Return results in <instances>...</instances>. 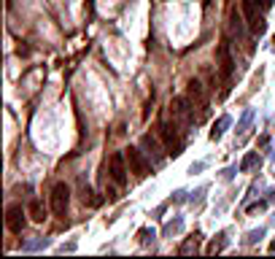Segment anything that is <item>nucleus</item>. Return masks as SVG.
Instances as JSON below:
<instances>
[{"label":"nucleus","mask_w":275,"mask_h":259,"mask_svg":"<svg viewBox=\"0 0 275 259\" xmlns=\"http://www.w3.org/2000/svg\"><path fill=\"white\" fill-rule=\"evenodd\" d=\"M159 141L165 143V151L170 157H181L184 154V146H186V141H184V127L176 122V119H162L159 122Z\"/></svg>","instance_id":"nucleus-1"},{"label":"nucleus","mask_w":275,"mask_h":259,"mask_svg":"<svg viewBox=\"0 0 275 259\" xmlns=\"http://www.w3.org/2000/svg\"><path fill=\"white\" fill-rule=\"evenodd\" d=\"M170 111H173V119L181 124V127H192V124L200 122V114H194V103L186 97H173L170 103Z\"/></svg>","instance_id":"nucleus-2"},{"label":"nucleus","mask_w":275,"mask_h":259,"mask_svg":"<svg viewBox=\"0 0 275 259\" xmlns=\"http://www.w3.org/2000/svg\"><path fill=\"white\" fill-rule=\"evenodd\" d=\"M262 5H259V0H243V14L248 19V27H251L254 35H265V30H267V22H265V14H262Z\"/></svg>","instance_id":"nucleus-3"},{"label":"nucleus","mask_w":275,"mask_h":259,"mask_svg":"<svg viewBox=\"0 0 275 259\" xmlns=\"http://www.w3.org/2000/svg\"><path fill=\"white\" fill-rule=\"evenodd\" d=\"M127 159H130V168H132V173H135L138 178L149 176V173L154 170V162L146 157L143 149H138V146H130V149H127Z\"/></svg>","instance_id":"nucleus-4"},{"label":"nucleus","mask_w":275,"mask_h":259,"mask_svg":"<svg viewBox=\"0 0 275 259\" xmlns=\"http://www.w3.org/2000/svg\"><path fill=\"white\" fill-rule=\"evenodd\" d=\"M68 205H70V187L68 184H54V189H51V211L57 216H65Z\"/></svg>","instance_id":"nucleus-5"},{"label":"nucleus","mask_w":275,"mask_h":259,"mask_svg":"<svg viewBox=\"0 0 275 259\" xmlns=\"http://www.w3.org/2000/svg\"><path fill=\"white\" fill-rule=\"evenodd\" d=\"M124 157L122 151H116V154H111L108 159V170H111V181L116 184V187H124L127 184V168H124Z\"/></svg>","instance_id":"nucleus-6"},{"label":"nucleus","mask_w":275,"mask_h":259,"mask_svg":"<svg viewBox=\"0 0 275 259\" xmlns=\"http://www.w3.org/2000/svg\"><path fill=\"white\" fill-rule=\"evenodd\" d=\"M165 146V143H162ZM162 146H159V141L154 135H143L140 138V149L146 151V157L154 162V168H159V165L165 162V154H162Z\"/></svg>","instance_id":"nucleus-7"},{"label":"nucleus","mask_w":275,"mask_h":259,"mask_svg":"<svg viewBox=\"0 0 275 259\" xmlns=\"http://www.w3.org/2000/svg\"><path fill=\"white\" fill-rule=\"evenodd\" d=\"M189 100L197 103V114H200V119H203L208 114V95H205V86L200 84L197 78L189 81Z\"/></svg>","instance_id":"nucleus-8"},{"label":"nucleus","mask_w":275,"mask_h":259,"mask_svg":"<svg viewBox=\"0 0 275 259\" xmlns=\"http://www.w3.org/2000/svg\"><path fill=\"white\" fill-rule=\"evenodd\" d=\"M27 211L22 208V205H11L8 211H5V227H8L11 232H22L24 224H27Z\"/></svg>","instance_id":"nucleus-9"},{"label":"nucleus","mask_w":275,"mask_h":259,"mask_svg":"<svg viewBox=\"0 0 275 259\" xmlns=\"http://www.w3.org/2000/svg\"><path fill=\"white\" fill-rule=\"evenodd\" d=\"M219 70H221V76L230 81L232 78V70H235V59L230 54V41H221L219 43Z\"/></svg>","instance_id":"nucleus-10"},{"label":"nucleus","mask_w":275,"mask_h":259,"mask_svg":"<svg viewBox=\"0 0 275 259\" xmlns=\"http://www.w3.org/2000/svg\"><path fill=\"white\" fill-rule=\"evenodd\" d=\"M230 124H232V119L227 116V114H221L216 119V124H213V130H211V141H221V135L230 130Z\"/></svg>","instance_id":"nucleus-11"},{"label":"nucleus","mask_w":275,"mask_h":259,"mask_svg":"<svg viewBox=\"0 0 275 259\" xmlns=\"http://www.w3.org/2000/svg\"><path fill=\"white\" fill-rule=\"evenodd\" d=\"M259 165H262V157H259V151H248V154L243 157V162H240V173H248V170L259 168Z\"/></svg>","instance_id":"nucleus-12"},{"label":"nucleus","mask_w":275,"mask_h":259,"mask_svg":"<svg viewBox=\"0 0 275 259\" xmlns=\"http://www.w3.org/2000/svg\"><path fill=\"white\" fill-rule=\"evenodd\" d=\"M254 114H257L254 108L243 111V116H240V122H238V130H235L238 135H246V132H248V127H251V122H254Z\"/></svg>","instance_id":"nucleus-13"},{"label":"nucleus","mask_w":275,"mask_h":259,"mask_svg":"<svg viewBox=\"0 0 275 259\" xmlns=\"http://www.w3.org/2000/svg\"><path fill=\"white\" fill-rule=\"evenodd\" d=\"M181 230H184V219L176 216V219H170V222L162 227V235H165V238H173V235H178Z\"/></svg>","instance_id":"nucleus-14"},{"label":"nucleus","mask_w":275,"mask_h":259,"mask_svg":"<svg viewBox=\"0 0 275 259\" xmlns=\"http://www.w3.org/2000/svg\"><path fill=\"white\" fill-rule=\"evenodd\" d=\"M27 214H30L32 222H38V224H41L43 219H46V211H43L41 200H32V203H30V208H27Z\"/></svg>","instance_id":"nucleus-15"},{"label":"nucleus","mask_w":275,"mask_h":259,"mask_svg":"<svg viewBox=\"0 0 275 259\" xmlns=\"http://www.w3.org/2000/svg\"><path fill=\"white\" fill-rule=\"evenodd\" d=\"M49 241L46 238H32V241H24L22 243V251H38V249H46Z\"/></svg>","instance_id":"nucleus-16"},{"label":"nucleus","mask_w":275,"mask_h":259,"mask_svg":"<svg viewBox=\"0 0 275 259\" xmlns=\"http://www.w3.org/2000/svg\"><path fill=\"white\" fill-rule=\"evenodd\" d=\"M265 227H259V230H251V232H248V235L243 238V246H257L259 241H262V238H265Z\"/></svg>","instance_id":"nucleus-17"},{"label":"nucleus","mask_w":275,"mask_h":259,"mask_svg":"<svg viewBox=\"0 0 275 259\" xmlns=\"http://www.w3.org/2000/svg\"><path fill=\"white\" fill-rule=\"evenodd\" d=\"M224 246H227V232H219V235H216V241L208 246V254H216V251L224 249Z\"/></svg>","instance_id":"nucleus-18"},{"label":"nucleus","mask_w":275,"mask_h":259,"mask_svg":"<svg viewBox=\"0 0 275 259\" xmlns=\"http://www.w3.org/2000/svg\"><path fill=\"white\" fill-rule=\"evenodd\" d=\"M138 238H140V246H151L154 238H157V232H154L151 227H143V230L138 232Z\"/></svg>","instance_id":"nucleus-19"},{"label":"nucleus","mask_w":275,"mask_h":259,"mask_svg":"<svg viewBox=\"0 0 275 259\" xmlns=\"http://www.w3.org/2000/svg\"><path fill=\"white\" fill-rule=\"evenodd\" d=\"M181 254H192V251H197V238H189L186 243H181Z\"/></svg>","instance_id":"nucleus-20"},{"label":"nucleus","mask_w":275,"mask_h":259,"mask_svg":"<svg viewBox=\"0 0 275 259\" xmlns=\"http://www.w3.org/2000/svg\"><path fill=\"white\" fill-rule=\"evenodd\" d=\"M205 192H208V187H200L197 192H192L189 203H192V205H200V203H203V197H205Z\"/></svg>","instance_id":"nucleus-21"},{"label":"nucleus","mask_w":275,"mask_h":259,"mask_svg":"<svg viewBox=\"0 0 275 259\" xmlns=\"http://www.w3.org/2000/svg\"><path fill=\"white\" fill-rule=\"evenodd\" d=\"M240 168H227L224 173H221V178H224V181H232V178H235V173H238Z\"/></svg>","instance_id":"nucleus-22"},{"label":"nucleus","mask_w":275,"mask_h":259,"mask_svg":"<svg viewBox=\"0 0 275 259\" xmlns=\"http://www.w3.org/2000/svg\"><path fill=\"white\" fill-rule=\"evenodd\" d=\"M186 200V192L184 189H176V192H173V203H184Z\"/></svg>","instance_id":"nucleus-23"},{"label":"nucleus","mask_w":275,"mask_h":259,"mask_svg":"<svg viewBox=\"0 0 275 259\" xmlns=\"http://www.w3.org/2000/svg\"><path fill=\"white\" fill-rule=\"evenodd\" d=\"M57 251H59V254H65V251H76V243H62Z\"/></svg>","instance_id":"nucleus-24"},{"label":"nucleus","mask_w":275,"mask_h":259,"mask_svg":"<svg viewBox=\"0 0 275 259\" xmlns=\"http://www.w3.org/2000/svg\"><path fill=\"white\" fill-rule=\"evenodd\" d=\"M203 168H205V162H197V165H192V168H189V173H200Z\"/></svg>","instance_id":"nucleus-25"},{"label":"nucleus","mask_w":275,"mask_h":259,"mask_svg":"<svg viewBox=\"0 0 275 259\" xmlns=\"http://www.w3.org/2000/svg\"><path fill=\"white\" fill-rule=\"evenodd\" d=\"M270 200H273V203H275V189H273V192H270Z\"/></svg>","instance_id":"nucleus-26"}]
</instances>
